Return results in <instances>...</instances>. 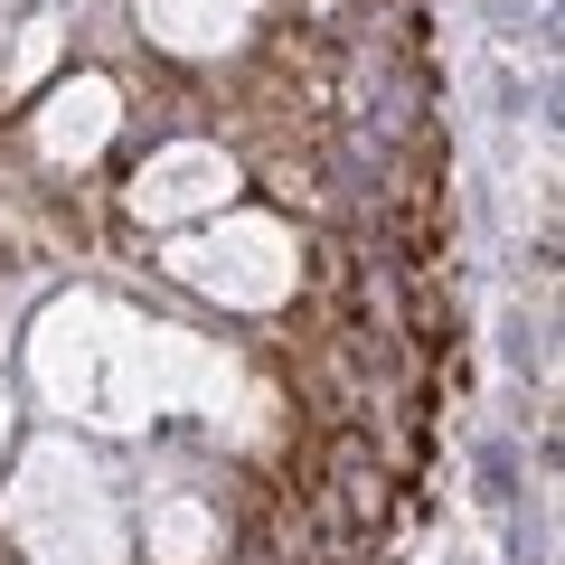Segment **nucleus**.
I'll use <instances>...</instances> for the list:
<instances>
[{
  "instance_id": "obj_1",
  "label": "nucleus",
  "mask_w": 565,
  "mask_h": 565,
  "mask_svg": "<svg viewBox=\"0 0 565 565\" xmlns=\"http://www.w3.org/2000/svg\"><path fill=\"white\" fill-rule=\"evenodd\" d=\"M462 359L444 0H0V565H405Z\"/></svg>"
}]
</instances>
